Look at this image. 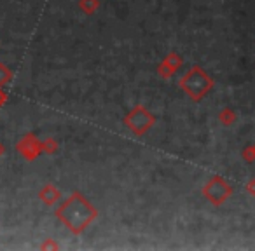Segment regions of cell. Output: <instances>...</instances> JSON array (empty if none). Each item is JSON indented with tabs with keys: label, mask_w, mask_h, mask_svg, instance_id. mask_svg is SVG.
Listing matches in <instances>:
<instances>
[{
	"label": "cell",
	"mask_w": 255,
	"mask_h": 251,
	"mask_svg": "<svg viewBox=\"0 0 255 251\" xmlns=\"http://www.w3.org/2000/svg\"><path fill=\"white\" fill-rule=\"evenodd\" d=\"M247 190L250 192L252 195H255V180H250V181H248V185H247Z\"/></svg>",
	"instance_id": "5bb4252c"
},
{
	"label": "cell",
	"mask_w": 255,
	"mask_h": 251,
	"mask_svg": "<svg viewBox=\"0 0 255 251\" xmlns=\"http://www.w3.org/2000/svg\"><path fill=\"white\" fill-rule=\"evenodd\" d=\"M98 0H79V9L84 14H93L98 9Z\"/></svg>",
	"instance_id": "ba28073f"
},
{
	"label": "cell",
	"mask_w": 255,
	"mask_h": 251,
	"mask_svg": "<svg viewBox=\"0 0 255 251\" xmlns=\"http://www.w3.org/2000/svg\"><path fill=\"white\" fill-rule=\"evenodd\" d=\"M56 149H58V145H56V142H54L53 138H47V140H44V142H42V152L54 154V152H56Z\"/></svg>",
	"instance_id": "30bf717a"
},
{
	"label": "cell",
	"mask_w": 255,
	"mask_h": 251,
	"mask_svg": "<svg viewBox=\"0 0 255 251\" xmlns=\"http://www.w3.org/2000/svg\"><path fill=\"white\" fill-rule=\"evenodd\" d=\"M154 122H156V117H154L149 110L143 108V106H135L131 112L124 117L126 128L138 136L145 135V133L154 126Z\"/></svg>",
	"instance_id": "3957f363"
},
{
	"label": "cell",
	"mask_w": 255,
	"mask_h": 251,
	"mask_svg": "<svg viewBox=\"0 0 255 251\" xmlns=\"http://www.w3.org/2000/svg\"><path fill=\"white\" fill-rule=\"evenodd\" d=\"M233 194L231 185L222 176H213L208 183L203 187V195L212 202L213 206H220L227 201Z\"/></svg>",
	"instance_id": "277c9868"
},
{
	"label": "cell",
	"mask_w": 255,
	"mask_h": 251,
	"mask_svg": "<svg viewBox=\"0 0 255 251\" xmlns=\"http://www.w3.org/2000/svg\"><path fill=\"white\" fill-rule=\"evenodd\" d=\"M182 65V58L178 56V54H168L166 58H164V61L163 63L157 67V72H159V75L161 77H164V79H168V77H171V75L175 74V72L178 70V67Z\"/></svg>",
	"instance_id": "8992f818"
},
{
	"label": "cell",
	"mask_w": 255,
	"mask_h": 251,
	"mask_svg": "<svg viewBox=\"0 0 255 251\" xmlns=\"http://www.w3.org/2000/svg\"><path fill=\"white\" fill-rule=\"evenodd\" d=\"M12 79V72L9 67H5L4 63H0V87L5 84H9Z\"/></svg>",
	"instance_id": "9c48e42d"
},
{
	"label": "cell",
	"mask_w": 255,
	"mask_h": 251,
	"mask_svg": "<svg viewBox=\"0 0 255 251\" xmlns=\"http://www.w3.org/2000/svg\"><path fill=\"white\" fill-rule=\"evenodd\" d=\"M4 154H5V147H4V143L0 142V157L4 156Z\"/></svg>",
	"instance_id": "2e32d148"
},
{
	"label": "cell",
	"mask_w": 255,
	"mask_h": 251,
	"mask_svg": "<svg viewBox=\"0 0 255 251\" xmlns=\"http://www.w3.org/2000/svg\"><path fill=\"white\" fill-rule=\"evenodd\" d=\"M16 150L25 161H35L42 154V142L35 135L28 133L16 143Z\"/></svg>",
	"instance_id": "5b68a950"
},
{
	"label": "cell",
	"mask_w": 255,
	"mask_h": 251,
	"mask_svg": "<svg viewBox=\"0 0 255 251\" xmlns=\"http://www.w3.org/2000/svg\"><path fill=\"white\" fill-rule=\"evenodd\" d=\"M212 85L213 81L199 67H192L180 81V87L184 89V92L192 101H199L201 98H205L210 89H212Z\"/></svg>",
	"instance_id": "7a4b0ae2"
},
{
	"label": "cell",
	"mask_w": 255,
	"mask_h": 251,
	"mask_svg": "<svg viewBox=\"0 0 255 251\" xmlns=\"http://www.w3.org/2000/svg\"><path fill=\"white\" fill-rule=\"evenodd\" d=\"M39 197H40V201H42L44 204L53 206L54 202H58L61 199V192L58 190V188L54 187L53 183H47V185H44V187L40 188Z\"/></svg>",
	"instance_id": "52a82bcc"
},
{
	"label": "cell",
	"mask_w": 255,
	"mask_h": 251,
	"mask_svg": "<svg viewBox=\"0 0 255 251\" xmlns=\"http://www.w3.org/2000/svg\"><path fill=\"white\" fill-rule=\"evenodd\" d=\"M96 215H98L96 208L89 201H86L81 192H74L56 209V218L74 234H81L96 218Z\"/></svg>",
	"instance_id": "6da1fadb"
},
{
	"label": "cell",
	"mask_w": 255,
	"mask_h": 251,
	"mask_svg": "<svg viewBox=\"0 0 255 251\" xmlns=\"http://www.w3.org/2000/svg\"><path fill=\"white\" fill-rule=\"evenodd\" d=\"M5 101H7V94H5V91L2 87H0V108L5 105Z\"/></svg>",
	"instance_id": "4fadbf2b"
},
{
	"label": "cell",
	"mask_w": 255,
	"mask_h": 251,
	"mask_svg": "<svg viewBox=\"0 0 255 251\" xmlns=\"http://www.w3.org/2000/svg\"><path fill=\"white\" fill-rule=\"evenodd\" d=\"M234 119H236V115H234L233 110H224V112L220 113V120H222V124H226V126L233 124Z\"/></svg>",
	"instance_id": "8fae6325"
},
{
	"label": "cell",
	"mask_w": 255,
	"mask_h": 251,
	"mask_svg": "<svg viewBox=\"0 0 255 251\" xmlns=\"http://www.w3.org/2000/svg\"><path fill=\"white\" fill-rule=\"evenodd\" d=\"M42 248H44V250H46V248H58V244H53L51 241H47L46 244H42Z\"/></svg>",
	"instance_id": "9a60e30c"
},
{
	"label": "cell",
	"mask_w": 255,
	"mask_h": 251,
	"mask_svg": "<svg viewBox=\"0 0 255 251\" xmlns=\"http://www.w3.org/2000/svg\"><path fill=\"white\" fill-rule=\"evenodd\" d=\"M243 157L248 161V163H252V161H255V143L252 147H248V149L243 150Z\"/></svg>",
	"instance_id": "7c38bea8"
}]
</instances>
